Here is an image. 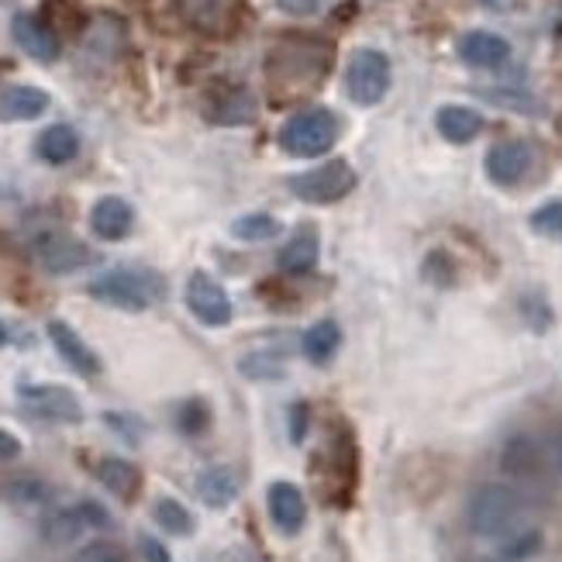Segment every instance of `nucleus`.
Wrapping results in <instances>:
<instances>
[{"mask_svg": "<svg viewBox=\"0 0 562 562\" xmlns=\"http://www.w3.org/2000/svg\"><path fill=\"white\" fill-rule=\"evenodd\" d=\"M525 514L528 504L514 487L487 484L469 501V528L480 538H511L514 532H522Z\"/></svg>", "mask_w": 562, "mask_h": 562, "instance_id": "obj_1", "label": "nucleus"}, {"mask_svg": "<svg viewBox=\"0 0 562 562\" xmlns=\"http://www.w3.org/2000/svg\"><path fill=\"white\" fill-rule=\"evenodd\" d=\"M277 142H280V149L286 156H304V159L307 156H321L339 142V118L331 114L328 108L301 111V114H294L283 124Z\"/></svg>", "mask_w": 562, "mask_h": 562, "instance_id": "obj_2", "label": "nucleus"}, {"mask_svg": "<svg viewBox=\"0 0 562 562\" xmlns=\"http://www.w3.org/2000/svg\"><path fill=\"white\" fill-rule=\"evenodd\" d=\"M90 294L121 310H145L162 297V280L145 269H111L90 283Z\"/></svg>", "mask_w": 562, "mask_h": 562, "instance_id": "obj_3", "label": "nucleus"}, {"mask_svg": "<svg viewBox=\"0 0 562 562\" xmlns=\"http://www.w3.org/2000/svg\"><path fill=\"white\" fill-rule=\"evenodd\" d=\"M390 90V59L377 49H359L352 52L349 70H345V94L359 108H372L380 103Z\"/></svg>", "mask_w": 562, "mask_h": 562, "instance_id": "obj_4", "label": "nucleus"}, {"mask_svg": "<svg viewBox=\"0 0 562 562\" xmlns=\"http://www.w3.org/2000/svg\"><path fill=\"white\" fill-rule=\"evenodd\" d=\"M269 70H273L277 90L297 97L315 87L318 80H325V59L310 46H283L273 52V59H269Z\"/></svg>", "mask_w": 562, "mask_h": 562, "instance_id": "obj_5", "label": "nucleus"}, {"mask_svg": "<svg viewBox=\"0 0 562 562\" xmlns=\"http://www.w3.org/2000/svg\"><path fill=\"white\" fill-rule=\"evenodd\" d=\"M352 183H356L352 166L345 159H328L315 166V170L297 173L290 180V191H294V197L310 200V204H331V200H342L352 191Z\"/></svg>", "mask_w": 562, "mask_h": 562, "instance_id": "obj_6", "label": "nucleus"}, {"mask_svg": "<svg viewBox=\"0 0 562 562\" xmlns=\"http://www.w3.org/2000/svg\"><path fill=\"white\" fill-rule=\"evenodd\" d=\"M501 466H504L508 476H514V480L535 484V480H542V476H546L552 460H549V449L542 442H535L532 435H514V439H508V445L501 452Z\"/></svg>", "mask_w": 562, "mask_h": 562, "instance_id": "obj_7", "label": "nucleus"}, {"mask_svg": "<svg viewBox=\"0 0 562 562\" xmlns=\"http://www.w3.org/2000/svg\"><path fill=\"white\" fill-rule=\"evenodd\" d=\"M35 259L46 273L66 277L90 262V248L73 235H41L35 242Z\"/></svg>", "mask_w": 562, "mask_h": 562, "instance_id": "obj_8", "label": "nucleus"}, {"mask_svg": "<svg viewBox=\"0 0 562 562\" xmlns=\"http://www.w3.org/2000/svg\"><path fill=\"white\" fill-rule=\"evenodd\" d=\"M21 401L32 414L38 418H49V422H80L83 418V407L76 401V393H70L66 387H52V383H38V387H21Z\"/></svg>", "mask_w": 562, "mask_h": 562, "instance_id": "obj_9", "label": "nucleus"}, {"mask_svg": "<svg viewBox=\"0 0 562 562\" xmlns=\"http://www.w3.org/2000/svg\"><path fill=\"white\" fill-rule=\"evenodd\" d=\"M186 304H191L194 315L211 328H221L232 321V301H228L221 283H215L204 273H194L191 283H186Z\"/></svg>", "mask_w": 562, "mask_h": 562, "instance_id": "obj_10", "label": "nucleus"}, {"mask_svg": "<svg viewBox=\"0 0 562 562\" xmlns=\"http://www.w3.org/2000/svg\"><path fill=\"white\" fill-rule=\"evenodd\" d=\"M11 35H14L17 46L25 49L32 59H38V62H52L59 56L56 32L46 25V21H38L35 14H17L11 21Z\"/></svg>", "mask_w": 562, "mask_h": 562, "instance_id": "obj_11", "label": "nucleus"}, {"mask_svg": "<svg viewBox=\"0 0 562 562\" xmlns=\"http://www.w3.org/2000/svg\"><path fill=\"white\" fill-rule=\"evenodd\" d=\"M49 339L52 345L59 349V356L66 366H73L80 377H97L100 372V359L94 356V349L83 342L76 331L70 325H62V321H52L49 325Z\"/></svg>", "mask_w": 562, "mask_h": 562, "instance_id": "obj_12", "label": "nucleus"}, {"mask_svg": "<svg viewBox=\"0 0 562 562\" xmlns=\"http://www.w3.org/2000/svg\"><path fill=\"white\" fill-rule=\"evenodd\" d=\"M132 221H135L132 204L121 200V197H100L94 204V211H90V228H94V235L103 239V242L124 239V235H129Z\"/></svg>", "mask_w": 562, "mask_h": 562, "instance_id": "obj_13", "label": "nucleus"}, {"mask_svg": "<svg viewBox=\"0 0 562 562\" xmlns=\"http://www.w3.org/2000/svg\"><path fill=\"white\" fill-rule=\"evenodd\" d=\"M460 56L476 70H497V66H504V62H508L511 46L493 32H469L460 41Z\"/></svg>", "mask_w": 562, "mask_h": 562, "instance_id": "obj_14", "label": "nucleus"}, {"mask_svg": "<svg viewBox=\"0 0 562 562\" xmlns=\"http://www.w3.org/2000/svg\"><path fill=\"white\" fill-rule=\"evenodd\" d=\"M528 162H532V156H528V149L522 142H504V145H497V149H490L487 176L493 183H501V186H514L528 173Z\"/></svg>", "mask_w": 562, "mask_h": 562, "instance_id": "obj_15", "label": "nucleus"}, {"mask_svg": "<svg viewBox=\"0 0 562 562\" xmlns=\"http://www.w3.org/2000/svg\"><path fill=\"white\" fill-rule=\"evenodd\" d=\"M304 514H307V504H304V493L294 487V484H273L269 487V517H273V525L280 532H297L304 525Z\"/></svg>", "mask_w": 562, "mask_h": 562, "instance_id": "obj_16", "label": "nucleus"}, {"mask_svg": "<svg viewBox=\"0 0 562 562\" xmlns=\"http://www.w3.org/2000/svg\"><path fill=\"white\" fill-rule=\"evenodd\" d=\"M49 94L38 87H8L0 94V121H32L46 114Z\"/></svg>", "mask_w": 562, "mask_h": 562, "instance_id": "obj_17", "label": "nucleus"}, {"mask_svg": "<svg viewBox=\"0 0 562 562\" xmlns=\"http://www.w3.org/2000/svg\"><path fill=\"white\" fill-rule=\"evenodd\" d=\"M239 493V476L228 466H211L197 476V497L207 508H228Z\"/></svg>", "mask_w": 562, "mask_h": 562, "instance_id": "obj_18", "label": "nucleus"}, {"mask_svg": "<svg viewBox=\"0 0 562 562\" xmlns=\"http://www.w3.org/2000/svg\"><path fill=\"white\" fill-rule=\"evenodd\" d=\"M435 124H439L442 138H449V142H455V145H466V142H473L476 135H480L484 118L476 114L473 108H460V103H449V108L439 111Z\"/></svg>", "mask_w": 562, "mask_h": 562, "instance_id": "obj_19", "label": "nucleus"}, {"mask_svg": "<svg viewBox=\"0 0 562 562\" xmlns=\"http://www.w3.org/2000/svg\"><path fill=\"white\" fill-rule=\"evenodd\" d=\"M76 152H80V135L70 129V124H52V129L38 135V156L52 166L76 159Z\"/></svg>", "mask_w": 562, "mask_h": 562, "instance_id": "obj_20", "label": "nucleus"}, {"mask_svg": "<svg viewBox=\"0 0 562 562\" xmlns=\"http://www.w3.org/2000/svg\"><path fill=\"white\" fill-rule=\"evenodd\" d=\"M83 528H87V522H83L80 508H62V511H52L46 522H41V538H46L49 546L62 549V546H73L83 535Z\"/></svg>", "mask_w": 562, "mask_h": 562, "instance_id": "obj_21", "label": "nucleus"}, {"mask_svg": "<svg viewBox=\"0 0 562 562\" xmlns=\"http://www.w3.org/2000/svg\"><path fill=\"white\" fill-rule=\"evenodd\" d=\"M97 480L108 487L111 493L124 497V501H132L135 490H138V469L132 463H124V460H100L97 463Z\"/></svg>", "mask_w": 562, "mask_h": 562, "instance_id": "obj_22", "label": "nucleus"}, {"mask_svg": "<svg viewBox=\"0 0 562 562\" xmlns=\"http://www.w3.org/2000/svg\"><path fill=\"white\" fill-rule=\"evenodd\" d=\"M342 345V328L335 321H318L315 328L304 335V356L310 363H328Z\"/></svg>", "mask_w": 562, "mask_h": 562, "instance_id": "obj_23", "label": "nucleus"}, {"mask_svg": "<svg viewBox=\"0 0 562 562\" xmlns=\"http://www.w3.org/2000/svg\"><path fill=\"white\" fill-rule=\"evenodd\" d=\"M315 262H318V239L315 235H297L294 242H286L283 253H280L283 273H307Z\"/></svg>", "mask_w": 562, "mask_h": 562, "instance_id": "obj_24", "label": "nucleus"}, {"mask_svg": "<svg viewBox=\"0 0 562 562\" xmlns=\"http://www.w3.org/2000/svg\"><path fill=\"white\" fill-rule=\"evenodd\" d=\"M283 356L280 352H269V349H259V352H248V356L239 359V372L248 380H280L283 377Z\"/></svg>", "mask_w": 562, "mask_h": 562, "instance_id": "obj_25", "label": "nucleus"}, {"mask_svg": "<svg viewBox=\"0 0 562 562\" xmlns=\"http://www.w3.org/2000/svg\"><path fill=\"white\" fill-rule=\"evenodd\" d=\"M232 235L242 242H266V239L280 235V221L269 215H245L232 224Z\"/></svg>", "mask_w": 562, "mask_h": 562, "instance_id": "obj_26", "label": "nucleus"}, {"mask_svg": "<svg viewBox=\"0 0 562 562\" xmlns=\"http://www.w3.org/2000/svg\"><path fill=\"white\" fill-rule=\"evenodd\" d=\"M156 522H159L166 532H170V535H191V532H194V517H191V511H186L183 504H176V501H170V497L156 504Z\"/></svg>", "mask_w": 562, "mask_h": 562, "instance_id": "obj_27", "label": "nucleus"}, {"mask_svg": "<svg viewBox=\"0 0 562 562\" xmlns=\"http://www.w3.org/2000/svg\"><path fill=\"white\" fill-rule=\"evenodd\" d=\"M183 8H186V14H191V21L197 28H207V32H218L221 25L218 21L228 14L224 8V0H183Z\"/></svg>", "mask_w": 562, "mask_h": 562, "instance_id": "obj_28", "label": "nucleus"}, {"mask_svg": "<svg viewBox=\"0 0 562 562\" xmlns=\"http://www.w3.org/2000/svg\"><path fill=\"white\" fill-rule=\"evenodd\" d=\"M538 549H542V532H535V528H522L511 538H504V559H511V562H525Z\"/></svg>", "mask_w": 562, "mask_h": 562, "instance_id": "obj_29", "label": "nucleus"}, {"mask_svg": "<svg viewBox=\"0 0 562 562\" xmlns=\"http://www.w3.org/2000/svg\"><path fill=\"white\" fill-rule=\"evenodd\" d=\"M224 108H215L211 111V118L215 121H221V124H242V121H248L256 114V108H253V100H248L245 94H232L228 100H221Z\"/></svg>", "mask_w": 562, "mask_h": 562, "instance_id": "obj_30", "label": "nucleus"}, {"mask_svg": "<svg viewBox=\"0 0 562 562\" xmlns=\"http://www.w3.org/2000/svg\"><path fill=\"white\" fill-rule=\"evenodd\" d=\"M8 497H11L14 504L38 508V504L49 501V490H46V484H38V480H14V484L8 487Z\"/></svg>", "mask_w": 562, "mask_h": 562, "instance_id": "obj_31", "label": "nucleus"}, {"mask_svg": "<svg viewBox=\"0 0 562 562\" xmlns=\"http://www.w3.org/2000/svg\"><path fill=\"white\" fill-rule=\"evenodd\" d=\"M532 228L542 235H562V200H549L532 215Z\"/></svg>", "mask_w": 562, "mask_h": 562, "instance_id": "obj_32", "label": "nucleus"}, {"mask_svg": "<svg viewBox=\"0 0 562 562\" xmlns=\"http://www.w3.org/2000/svg\"><path fill=\"white\" fill-rule=\"evenodd\" d=\"M176 422L183 428V435H200L207 428V407L204 401H186L176 414Z\"/></svg>", "mask_w": 562, "mask_h": 562, "instance_id": "obj_33", "label": "nucleus"}, {"mask_svg": "<svg viewBox=\"0 0 562 562\" xmlns=\"http://www.w3.org/2000/svg\"><path fill=\"white\" fill-rule=\"evenodd\" d=\"M80 562H129V555H124L114 542H90L80 552Z\"/></svg>", "mask_w": 562, "mask_h": 562, "instance_id": "obj_34", "label": "nucleus"}, {"mask_svg": "<svg viewBox=\"0 0 562 562\" xmlns=\"http://www.w3.org/2000/svg\"><path fill=\"white\" fill-rule=\"evenodd\" d=\"M80 514H83V522H87V528H111V514L94 501H83Z\"/></svg>", "mask_w": 562, "mask_h": 562, "instance_id": "obj_35", "label": "nucleus"}, {"mask_svg": "<svg viewBox=\"0 0 562 562\" xmlns=\"http://www.w3.org/2000/svg\"><path fill=\"white\" fill-rule=\"evenodd\" d=\"M108 425H114V428H118V435H124V439H129V442H138L142 425H138L135 418H124V414H108Z\"/></svg>", "mask_w": 562, "mask_h": 562, "instance_id": "obj_36", "label": "nucleus"}, {"mask_svg": "<svg viewBox=\"0 0 562 562\" xmlns=\"http://www.w3.org/2000/svg\"><path fill=\"white\" fill-rule=\"evenodd\" d=\"M142 555H145V562H170V552H166V546L162 542H156V538H149V535H142Z\"/></svg>", "mask_w": 562, "mask_h": 562, "instance_id": "obj_37", "label": "nucleus"}, {"mask_svg": "<svg viewBox=\"0 0 562 562\" xmlns=\"http://www.w3.org/2000/svg\"><path fill=\"white\" fill-rule=\"evenodd\" d=\"M17 455H21V442L11 431L0 428V463H11V460H17Z\"/></svg>", "mask_w": 562, "mask_h": 562, "instance_id": "obj_38", "label": "nucleus"}, {"mask_svg": "<svg viewBox=\"0 0 562 562\" xmlns=\"http://www.w3.org/2000/svg\"><path fill=\"white\" fill-rule=\"evenodd\" d=\"M286 14H315L321 8V0H277Z\"/></svg>", "mask_w": 562, "mask_h": 562, "instance_id": "obj_39", "label": "nucleus"}, {"mask_svg": "<svg viewBox=\"0 0 562 562\" xmlns=\"http://www.w3.org/2000/svg\"><path fill=\"white\" fill-rule=\"evenodd\" d=\"M549 460H552V466H555V469H562V439L549 449Z\"/></svg>", "mask_w": 562, "mask_h": 562, "instance_id": "obj_40", "label": "nucleus"}, {"mask_svg": "<svg viewBox=\"0 0 562 562\" xmlns=\"http://www.w3.org/2000/svg\"><path fill=\"white\" fill-rule=\"evenodd\" d=\"M8 342V331H4V325H0V345H4Z\"/></svg>", "mask_w": 562, "mask_h": 562, "instance_id": "obj_41", "label": "nucleus"}]
</instances>
